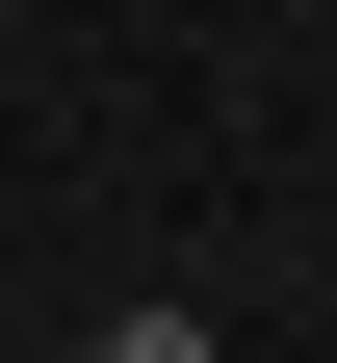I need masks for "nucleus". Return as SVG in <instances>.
<instances>
[{
  "label": "nucleus",
  "instance_id": "f257e3e1",
  "mask_svg": "<svg viewBox=\"0 0 337 363\" xmlns=\"http://www.w3.org/2000/svg\"><path fill=\"white\" fill-rule=\"evenodd\" d=\"M104 363H233V337H208L182 286H130V311H104Z\"/></svg>",
  "mask_w": 337,
  "mask_h": 363
}]
</instances>
